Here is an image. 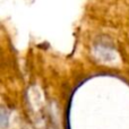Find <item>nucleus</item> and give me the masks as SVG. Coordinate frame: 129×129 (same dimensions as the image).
Masks as SVG:
<instances>
[{"label": "nucleus", "mask_w": 129, "mask_h": 129, "mask_svg": "<svg viewBox=\"0 0 129 129\" xmlns=\"http://www.w3.org/2000/svg\"><path fill=\"white\" fill-rule=\"evenodd\" d=\"M5 114H6V112L2 111V112H1V126H2V127H6L7 120H8V119H7V117L5 116Z\"/></svg>", "instance_id": "obj_1"}]
</instances>
